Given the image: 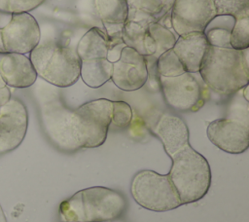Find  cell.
I'll return each mask as SVG.
<instances>
[{
  "instance_id": "d6986e66",
  "label": "cell",
  "mask_w": 249,
  "mask_h": 222,
  "mask_svg": "<svg viewBox=\"0 0 249 222\" xmlns=\"http://www.w3.org/2000/svg\"><path fill=\"white\" fill-rule=\"evenodd\" d=\"M108 48L106 33L98 27H91L80 39L76 53L81 60L106 58Z\"/></svg>"
},
{
  "instance_id": "2e32d148",
  "label": "cell",
  "mask_w": 249,
  "mask_h": 222,
  "mask_svg": "<svg viewBox=\"0 0 249 222\" xmlns=\"http://www.w3.org/2000/svg\"><path fill=\"white\" fill-rule=\"evenodd\" d=\"M155 133L160 139L166 154L172 157L189 144V129L179 116L162 114L156 126Z\"/></svg>"
},
{
  "instance_id": "44dd1931",
  "label": "cell",
  "mask_w": 249,
  "mask_h": 222,
  "mask_svg": "<svg viewBox=\"0 0 249 222\" xmlns=\"http://www.w3.org/2000/svg\"><path fill=\"white\" fill-rule=\"evenodd\" d=\"M147 31L156 43V53L151 56H144L147 68L149 70L151 67L156 68L157 58L165 51L172 49L177 37L172 32V30L161 25L159 22L150 23L147 27Z\"/></svg>"
},
{
  "instance_id": "1f68e13d",
  "label": "cell",
  "mask_w": 249,
  "mask_h": 222,
  "mask_svg": "<svg viewBox=\"0 0 249 222\" xmlns=\"http://www.w3.org/2000/svg\"><path fill=\"white\" fill-rule=\"evenodd\" d=\"M5 48L3 44V38H2V28H0V54H5Z\"/></svg>"
},
{
  "instance_id": "277c9868",
  "label": "cell",
  "mask_w": 249,
  "mask_h": 222,
  "mask_svg": "<svg viewBox=\"0 0 249 222\" xmlns=\"http://www.w3.org/2000/svg\"><path fill=\"white\" fill-rule=\"evenodd\" d=\"M29 54L37 76L51 85L66 88L80 78L81 59L76 50L68 46L48 42L38 44Z\"/></svg>"
},
{
  "instance_id": "8fae6325",
  "label": "cell",
  "mask_w": 249,
  "mask_h": 222,
  "mask_svg": "<svg viewBox=\"0 0 249 222\" xmlns=\"http://www.w3.org/2000/svg\"><path fill=\"white\" fill-rule=\"evenodd\" d=\"M28 127V113L23 102L11 99L0 106V153L10 152L23 141Z\"/></svg>"
},
{
  "instance_id": "6da1fadb",
  "label": "cell",
  "mask_w": 249,
  "mask_h": 222,
  "mask_svg": "<svg viewBox=\"0 0 249 222\" xmlns=\"http://www.w3.org/2000/svg\"><path fill=\"white\" fill-rule=\"evenodd\" d=\"M205 85L220 94H232L249 83L248 49L208 46L199 66Z\"/></svg>"
},
{
  "instance_id": "7c38bea8",
  "label": "cell",
  "mask_w": 249,
  "mask_h": 222,
  "mask_svg": "<svg viewBox=\"0 0 249 222\" xmlns=\"http://www.w3.org/2000/svg\"><path fill=\"white\" fill-rule=\"evenodd\" d=\"M206 134L212 144L230 154H241L249 147L248 124L231 118H221L210 122Z\"/></svg>"
},
{
  "instance_id": "30bf717a",
  "label": "cell",
  "mask_w": 249,
  "mask_h": 222,
  "mask_svg": "<svg viewBox=\"0 0 249 222\" xmlns=\"http://www.w3.org/2000/svg\"><path fill=\"white\" fill-rule=\"evenodd\" d=\"M6 53L28 54L40 42L41 31L35 18L29 13H13L2 28Z\"/></svg>"
},
{
  "instance_id": "7402d4cb",
  "label": "cell",
  "mask_w": 249,
  "mask_h": 222,
  "mask_svg": "<svg viewBox=\"0 0 249 222\" xmlns=\"http://www.w3.org/2000/svg\"><path fill=\"white\" fill-rule=\"evenodd\" d=\"M148 23L142 21L127 20L124 22L122 30V39L126 47L135 50L142 56H145L143 41L147 31Z\"/></svg>"
},
{
  "instance_id": "d6a6232c",
  "label": "cell",
  "mask_w": 249,
  "mask_h": 222,
  "mask_svg": "<svg viewBox=\"0 0 249 222\" xmlns=\"http://www.w3.org/2000/svg\"><path fill=\"white\" fill-rule=\"evenodd\" d=\"M241 90L243 91L242 94H243V97H244L245 101L248 102V100H249V98H248V85H246L245 87H243Z\"/></svg>"
},
{
  "instance_id": "9a60e30c",
  "label": "cell",
  "mask_w": 249,
  "mask_h": 222,
  "mask_svg": "<svg viewBox=\"0 0 249 222\" xmlns=\"http://www.w3.org/2000/svg\"><path fill=\"white\" fill-rule=\"evenodd\" d=\"M209 44L203 32H193L178 36L172 47L186 72L197 73Z\"/></svg>"
},
{
  "instance_id": "836d02e7",
  "label": "cell",
  "mask_w": 249,
  "mask_h": 222,
  "mask_svg": "<svg viewBox=\"0 0 249 222\" xmlns=\"http://www.w3.org/2000/svg\"><path fill=\"white\" fill-rule=\"evenodd\" d=\"M64 222H75V221H64Z\"/></svg>"
},
{
  "instance_id": "7a4b0ae2",
  "label": "cell",
  "mask_w": 249,
  "mask_h": 222,
  "mask_svg": "<svg viewBox=\"0 0 249 222\" xmlns=\"http://www.w3.org/2000/svg\"><path fill=\"white\" fill-rule=\"evenodd\" d=\"M126 208L125 197L111 188L93 186L76 192L59 205L64 221L105 222L123 215Z\"/></svg>"
},
{
  "instance_id": "ffe728a7",
  "label": "cell",
  "mask_w": 249,
  "mask_h": 222,
  "mask_svg": "<svg viewBox=\"0 0 249 222\" xmlns=\"http://www.w3.org/2000/svg\"><path fill=\"white\" fill-rule=\"evenodd\" d=\"M113 63L107 58L81 60L80 77L89 88L96 89L111 80Z\"/></svg>"
},
{
  "instance_id": "484cf974",
  "label": "cell",
  "mask_w": 249,
  "mask_h": 222,
  "mask_svg": "<svg viewBox=\"0 0 249 222\" xmlns=\"http://www.w3.org/2000/svg\"><path fill=\"white\" fill-rule=\"evenodd\" d=\"M133 113L130 105L123 100L112 101L111 123L116 127L124 129L130 125Z\"/></svg>"
},
{
  "instance_id": "83f0119b",
  "label": "cell",
  "mask_w": 249,
  "mask_h": 222,
  "mask_svg": "<svg viewBox=\"0 0 249 222\" xmlns=\"http://www.w3.org/2000/svg\"><path fill=\"white\" fill-rule=\"evenodd\" d=\"M45 0H8L9 13H29L39 7Z\"/></svg>"
},
{
  "instance_id": "4dcf8cb0",
  "label": "cell",
  "mask_w": 249,
  "mask_h": 222,
  "mask_svg": "<svg viewBox=\"0 0 249 222\" xmlns=\"http://www.w3.org/2000/svg\"><path fill=\"white\" fill-rule=\"evenodd\" d=\"M0 12H2V13H9L8 0H0Z\"/></svg>"
},
{
  "instance_id": "9c48e42d",
  "label": "cell",
  "mask_w": 249,
  "mask_h": 222,
  "mask_svg": "<svg viewBox=\"0 0 249 222\" xmlns=\"http://www.w3.org/2000/svg\"><path fill=\"white\" fill-rule=\"evenodd\" d=\"M165 102L177 111H196L203 105L202 90L196 78L189 72L175 77L159 76Z\"/></svg>"
},
{
  "instance_id": "4316f807",
  "label": "cell",
  "mask_w": 249,
  "mask_h": 222,
  "mask_svg": "<svg viewBox=\"0 0 249 222\" xmlns=\"http://www.w3.org/2000/svg\"><path fill=\"white\" fill-rule=\"evenodd\" d=\"M203 33L209 46L217 48H231L230 44L231 30L223 27H207Z\"/></svg>"
},
{
  "instance_id": "603a6c76",
  "label": "cell",
  "mask_w": 249,
  "mask_h": 222,
  "mask_svg": "<svg viewBox=\"0 0 249 222\" xmlns=\"http://www.w3.org/2000/svg\"><path fill=\"white\" fill-rule=\"evenodd\" d=\"M156 71L159 76L162 77H175L186 72L172 49L165 51L157 58Z\"/></svg>"
},
{
  "instance_id": "ac0fdd59",
  "label": "cell",
  "mask_w": 249,
  "mask_h": 222,
  "mask_svg": "<svg viewBox=\"0 0 249 222\" xmlns=\"http://www.w3.org/2000/svg\"><path fill=\"white\" fill-rule=\"evenodd\" d=\"M127 4V20L142 21L148 24L158 22L171 9L173 1L162 0H125Z\"/></svg>"
},
{
  "instance_id": "e0dca14e",
  "label": "cell",
  "mask_w": 249,
  "mask_h": 222,
  "mask_svg": "<svg viewBox=\"0 0 249 222\" xmlns=\"http://www.w3.org/2000/svg\"><path fill=\"white\" fill-rule=\"evenodd\" d=\"M95 11L105 28L108 39L121 37L122 30L127 18V4L125 0H94Z\"/></svg>"
},
{
  "instance_id": "f1b7e54d",
  "label": "cell",
  "mask_w": 249,
  "mask_h": 222,
  "mask_svg": "<svg viewBox=\"0 0 249 222\" xmlns=\"http://www.w3.org/2000/svg\"><path fill=\"white\" fill-rule=\"evenodd\" d=\"M124 47L126 46L124 43L122 37L109 39V48H108L107 56H106L107 60L110 61L111 63L116 62L120 58L121 53Z\"/></svg>"
},
{
  "instance_id": "ba28073f",
  "label": "cell",
  "mask_w": 249,
  "mask_h": 222,
  "mask_svg": "<svg viewBox=\"0 0 249 222\" xmlns=\"http://www.w3.org/2000/svg\"><path fill=\"white\" fill-rule=\"evenodd\" d=\"M216 16L212 0H173L170 9L171 27L178 36L204 32Z\"/></svg>"
},
{
  "instance_id": "3957f363",
  "label": "cell",
  "mask_w": 249,
  "mask_h": 222,
  "mask_svg": "<svg viewBox=\"0 0 249 222\" xmlns=\"http://www.w3.org/2000/svg\"><path fill=\"white\" fill-rule=\"evenodd\" d=\"M167 173L182 204L201 200L211 185L209 163L190 144L175 153Z\"/></svg>"
},
{
  "instance_id": "8992f818",
  "label": "cell",
  "mask_w": 249,
  "mask_h": 222,
  "mask_svg": "<svg viewBox=\"0 0 249 222\" xmlns=\"http://www.w3.org/2000/svg\"><path fill=\"white\" fill-rule=\"evenodd\" d=\"M112 100L98 98L90 100L73 110L74 125L81 149L101 146L111 124Z\"/></svg>"
},
{
  "instance_id": "d4e9b609",
  "label": "cell",
  "mask_w": 249,
  "mask_h": 222,
  "mask_svg": "<svg viewBox=\"0 0 249 222\" xmlns=\"http://www.w3.org/2000/svg\"><path fill=\"white\" fill-rule=\"evenodd\" d=\"M217 16L237 18L249 15V0H212Z\"/></svg>"
},
{
  "instance_id": "cb8c5ba5",
  "label": "cell",
  "mask_w": 249,
  "mask_h": 222,
  "mask_svg": "<svg viewBox=\"0 0 249 222\" xmlns=\"http://www.w3.org/2000/svg\"><path fill=\"white\" fill-rule=\"evenodd\" d=\"M231 47L243 51L249 48V15L234 18V24L231 30Z\"/></svg>"
},
{
  "instance_id": "5b68a950",
  "label": "cell",
  "mask_w": 249,
  "mask_h": 222,
  "mask_svg": "<svg viewBox=\"0 0 249 222\" xmlns=\"http://www.w3.org/2000/svg\"><path fill=\"white\" fill-rule=\"evenodd\" d=\"M130 193L140 206L151 211L164 212L183 205L168 175L150 169L140 170L134 175Z\"/></svg>"
},
{
  "instance_id": "5bb4252c",
  "label": "cell",
  "mask_w": 249,
  "mask_h": 222,
  "mask_svg": "<svg viewBox=\"0 0 249 222\" xmlns=\"http://www.w3.org/2000/svg\"><path fill=\"white\" fill-rule=\"evenodd\" d=\"M0 76L7 86L28 88L37 79V73L30 58L22 54L5 53L0 58Z\"/></svg>"
},
{
  "instance_id": "e575fe53",
  "label": "cell",
  "mask_w": 249,
  "mask_h": 222,
  "mask_svg": "<svg viewBox=\"0 0 249 222\" xmlns=\"http://www.w3.org/2000/svg\"><path fill=\"white\" fill-rule=\"evenodd\" d=\"M105 222H110V221H105Z\"/></svg>"
},
{
  "instance_id": "f546056e",
  "label": "cell",
  "mask_w": 249,
  "mask_h": 222,
  "mask_svg": "<svg viewBox=\"0 0 249 222\" xmlns=\"http://www.w3.org/2000/svg\"><path fill=\"white\" fill-rule=\"evenodd\" d=\"M11 99V91L0 76V106L6 104Z\"/></svg>"
},
{
  "instance_id": "4fadbf2b",
  "label": "cell",
  "mask_w": 249,
  "mask_h": 222,
  "mask_svg": "<svg viewBox=\"0 0 249 222\" xmlns=\"http://www.w3.org/2000/svg\"><path fill=\"white\" fill-rule=\"evenodd\" d=\"M148 78L145 56L129 47H124L120 58L113 63L111 80L115 86L124 92H132L142 88Z\"/></svg>"
},
{
  "instance_id": "52a82bcc",
  "label": "cell",
  "mask_w": 249,
  "mask_h": 222,
  "mask_svg": "<svg viewBox=\"0 0 249 222\" xmlns=\"http://www.w3.org/2000/svg\"><path fill=\"white\" fill-rule=\"evenodd\" d=\"M43 130L51 142L63 152L81 149L74 125L73 110L67 108L59 99L45 100L40 110Z\"/></svg>"
}]
</instances>
